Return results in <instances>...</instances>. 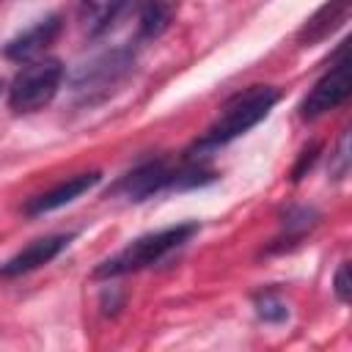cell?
I'll return each mask as SVG.
<instances>
[{"mask_svg":"<svg viewBox=\"0 0 352 352\" xmlns=\"http://www.w3.org/2000/svg\"><path fill=\"white\" fill-rule=\"evenodd\" d=\"M275 102H278V91L272 85H250L248 91H242L234 99H228V104L223 107V113L195 140L192 151H209V148H217V146L231 143L234 138L245 135L258 121H264Z\"/></svg>","mask_w":352,"mask_h":352,"instance_id":"6da1fadb","label":"cell"},{"mask_svg":"<svg viewBox=\"0 0 352 352\" xmlns=\"http://www.w3.org/2000/svg\"><path fill=\"white\" fill-rule=\"evenodd\" d=\"M192 234H198V223L190 220V223H176V226H168V228H160V231H151V234H143L138 236L135 242H129L126 248H121L116 256L104 258L94 272L91 278H118V275H129V272H138V270H146L151 264H157L160 258H165L170 250H176L179 245H184Z\"/></svg>","mask_w":352,"mask_h":352,"instance_id":"7a4b0ae2","label":"cell"},{"mask_svg":"<svg viewBox=\"0 0 352 352\" xmlns=\"http://www.w3.org/2000/svg\"><path fill=\"white\" fill-rule=\"evenodd\" d=\"M212 179H214V173L201 168V165L173 168L168 160H148V162L138 165L135 170H129L113 187V192L126 198V201H146V198L157 195L160 190H168V187H176V190L201 187V184H206Z\"/></svg>","mask_w":352,"mask_h":352,"instance_id":"3957f363","label":"cell"},{"mask_svg":"<svg viewBox=\"0 0 352 352\" xmlns=\"http://www.w3.org/2000/svg\"><path fill=\"white\" fill-rule=\"evenodd\" d=\"M63 82V63L58 58L28 60L8 85V107L14 113H36L47 107Z\"/></svg>","mask_w":352,"mask_h":352,"instance_id":"277c9868","label":"cell"},{"mask_svg":"<svg viewBox=\"0 0 352 352\" xmlns=\"http://www.w3.org/2000/svg\"><path fill=\"white\" fill-rule=\"evenodd\" d=\"M352 91V74H349V60L341 55L336 66L324 77L316 80V85L308 91V96L300 102V116L302 118H319L327 110H336Z\"/></svg>","mask_w":352,"mask_h":352,"instance_id":"5b68a950","label":"cell"},{"mask_svg":"<svg viewBox=\"0 0 352 352\" xmlns=\"http://www.w3.org/2000/svg\"><path fill=\"white\" fill-rule=\"evenodd\" d=\"M72 239H74V234H50V236L33 239L30 245H25L22 250H16L11 258H6L0 264V280L19 278L25 272H33V270L50 264L55 256H60L69 248Z\"/></svg>","mask_w":352,"mask_h":352,"instance_id":"8992f818","label":"cell"},{"mask_svg":"<svg viewBox=\"0 0 352 352\" xmlns=\"http://www.w3.org/2000/svg\"><path fill=\"white\" fill-rule=\"evenodd\" d=\"M99 182H102V173H99V170L77 173V176H72V179H66V182L55 184L52 190H47V192H41V195L30 198V201L25 204V214H28V217H38V214L55 212V209H60V206H66V204L77 201L82 192L94 190Z\"/></svg>","mask_w":352,"mask_h":352,"instance_id":"52a82bcc","label":"cell"},{"mask_svg":"<svg viewBox=\"0 0 352 352\" xmlns=\"http://www.w3.org/2000/svg\"><path fill=\"white\" fill-rule=\"evenodd\" d=\"M60 28H63V22H60L58 14H52V16H47V19H38L36 25H30V28L22 30L19 36H14V38L3 47V52H6V58L19 60V63H22V60H36V58L44 55V50L58 38Z\"/></svg>","mask_w":352,"mask_h":352,"instance_id":"ba28073f","label":"cell"},{"mask_svg":"<svg viewBox=\"0 0 352 352\" xmlns=\"http://www.w3.org/2000/svg\"><path fill=\"white\" fill-rule=\"evenodd\" d=\"M349 14H352V0H327L297 30V41L305 44V47H311V44H319V41L330 38L349 19Z\"/></svg>","mask_w":352,"mask_h":352,"instance_id":"9c48e42d","label":"cell"},{"mask_svg":"<svg viewBox=\"0 0 352 352\" xmlns=\"http://www.w3.org/2000/svg\"><path fill=\"white\" fill-rule=\"evenodd\" d=\"M135 0H80L77 19L88 36H102L121 19V14Z\"/></svg>","mask_w":352,"mask_h":352,"instance_id":"30bf717a","label":"cell"},{"mask_svg":"<svg viewBox=\"0 0 352 352\" xmlns=\"http://www.w3.org/2000/svg\"><path fill=\"white\" fill-rule=\"evenodd\" d=\"M138 28L143 38H157L173 16V6L168 0H138Z\"/></svg>","mask_w":352,"mask_h":352,"instance_id":"8fae6325","label":"cell"},{"mask_svg":"<svg viewBox=\"0 0 352 352\" xmlns=\"http://www.w3.org/2000/svg\"><path fill=\"white\" fill-rule=\"evenodd\" d=\"M256 314L264 322H283L289 316V308L275 292H261V294H256Z\"/></svg>","mask_w":352,"mask_h":352,"instance_id":"7c38bea8","label":"cell"},{"mask_svg":"<svg viewBox=\"0 0 352 352\" xmlns=\"http://www.w3.org/2000/svg\"><path fill=\"white\" fill-rule=\"evenodd\" d=\"M316 212L314 209H305V206H292V209H286V214H283V226H286V231L292 234V236H300L302 231H308L311 226H316Z\"/></svg>","mask_w":352,"mask_h":352,"instance_id":"4fadbf2b","label":"cell"},{"mask_svg":"<svg viewBox=\"0 0 352 352\" xmlns=\"http://www.w3.org/2000/svg\"><path fill=\"white\" fill-rule=\"evenodd\" d=\"M319 151H322V146H319L316 140H314V143H308V146L300 151V160H297V165H294V170H292V182H300V179L305 176V170H311V165L316 162Z\"/></svg>","mask_w":352,"mask_h":352,"instance_id":"5bb4252c","label":"cell"},{"mask_svg":"<svg viewBox=\"0 0 352 352\" xmlns=\"http://www.w3.org/2000/svg\"><path fill=\"white\" fill-rule=\"evenodd\" d=\"M333 292L341 302H349V294H352V283H349V264L344 261L338 270H336V278H333Z\"/></svg>","mask_w":352,"mask_h":352,"instance_id":"9a60e30c","label":"cell"},{"mask_svg":"<svg viewBox=\"0 0 352 352\" xmlns=\"http://www.w3.org/2000/svg\"><path fill=\"white\" fill-rule=\"evenodd\" d=\"M0 88H3V82H0Z\"/></svg>","mask_w":352,"mask_h":352,"instance_id":"2e32d148","label":"cell"}]
</instances>
